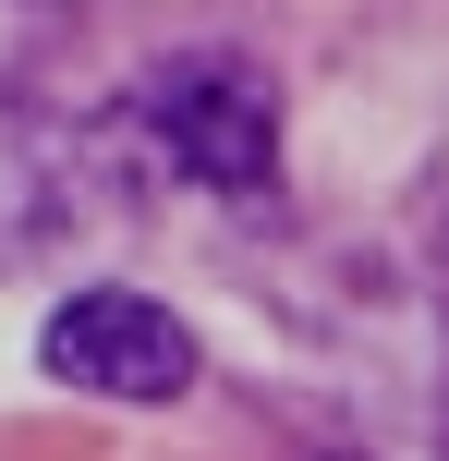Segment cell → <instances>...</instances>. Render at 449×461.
<instances>
[{"label": "cell", "instance_id": "3957f363", "mask_svg": "<svg viewBox=\"0 0 449 461\" xmlns=\"http://www.w3.org/2000/svg\"><path fill=\"white\" fill-rule=\"evenodd\" d=\"M37 365L61 376L73 401H121V413H170V401L194 389V328L170 316L158 292H73V303H49V328H37Z\"/></svg>", "mask_w": 449, "mask_h": 461}, {"label": "cell", "instance_id": "277c9868", "mask_svg": "<svg viewBox=\"0 0 449 461\" xmlns=\"http://www.w3.org/2000/svg\"><path fill=\"white\" fill-rule=\"evenodd\" d=\"M413 207H426V243L449 255V146H437V170H426V194H413Z\"/></svg>", "mask_w": 449, "mask_h": 461}, {"label": "cell", "instance_id": "7a4b0ae2", "mask_svg": "<svg viewBox=\"0 0 449 461\" xmlns=\"http://www.w3.org/2000/svg\"><path fill=\"white\" fill-rule=\"evenodd\" d=\"M146 194V146L121 122H49L0 86V267Z\"/></svg>", "mask_w": 449, "mask_h": 461}, {"label": "cell", "instance_id": "6da1fadb", "mask_svg": "<svg viewBox=\"0 0 449 461\" xmlns=\"http://www.w3.org/2000/svg\"><path fill=\"white\" fill-rule=\"evenodd\" d=\"M121 134L146 146V170L194 194H267L280 183V73L256 49H183L134 86Z\"/></svg>", "mask_w": 449, "mask_h": 461}, {"label": "cell", "instance_id": "5b68a950", "mask_svg": "<svg viewBox=\"0 0 449 461\" xmlns=\"http://www.w3.org/2000/svg\"><path fill=\"white\" fill-rule=\"evenodd\" d=\"M340 461H353V449H340Z\"/></svg>", "mask_w": 449, "mask_h": 461}]
</instances>
